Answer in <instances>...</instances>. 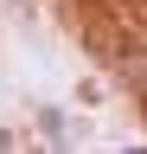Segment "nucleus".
Masks as SVG:
<instances>
[{"label": "nucleus", "instance_id": "f257e3e1", "mask_svg": "<svg viewBox=\"0 0 147 154\" xmlns=\"http://www.w3.org/2000/svg\"><path fill=\"white\" fill-rule=\"evenodd\" d=\"M32 135L39 141H51V148H70V141H83V122H70V109H32Z\"/></svg>", "mask_w": 147, "mask_h": 154}, {"label": "nucleus", "instance_id": "7ed1b4c3", "mask_svg": "<svg viewBox=\"0 0 147 154\" xmlns=\"http://www.w3.org/2000/svg\"><path fill=\"white\" fill-rule=\"evenodd\" d=\"M77 96H83V103H102V96H109V84H102V77H83V84H77Z\"/></svg>", "mask_w": 147, "mask_h": 154}, {"label": "nucleus", "instance_id": "f03ea898", "mask_svg": "<svg viewBox=\"0 0 147 154\" xmlns=\"http://www.w3.org/2000/svg\"><path fill=\"white\" fill-rule=\"evenodd\" d=\"M32 141H39V135H32V122H26V128H13V122L0 128V148H32Z\"/></svg>", "mask_w": 147, "mask_h": 154}]
</instances>
